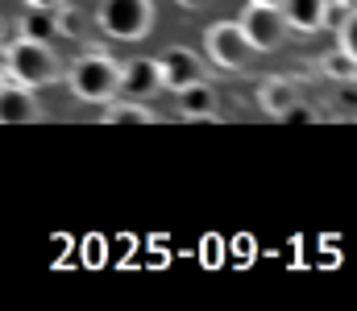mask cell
Here are the masks:
<instances>
[{
    "label": "cell",
    "mask_w": 357,
    "mask_h": 311,
    "mask_svg": "<svg viewBox=\"0 0 357 311\" xmlns=\"http://www.w3.org/2000/svg\"><path fill=\"white\" fill-rule=\"evenodd\" d=\"M278 120H282V125H316V112H312L303 100H295L282 116H278Z\"/></svg>",
    "instance_id": "cell-20"
},
{
    "label": "cell",
    "mask_w": 357,
    "mask_h": 311,
    "mask_svg": "<svg viewBox=\"0 0 357 311\" xmlns=\"http://www.w3.org/2000/svg\"><path fill=\"white\" fill-rule=\"evenodd\" d=\"M237 25H241L245 42L254 50H278L287 42V17H282L278 4H250Z\"/></svg>",
    "instance_id": "cell-5"
},
{
    "label": "cell",
    "mask_w": 357,
    "mask_h": 311,
    "mask_svg": "<svg viewBox=\"0 0 357 311\" xmlns=\"http://www.w3.org/2000/svg\"><path fill=\"white\" fill-rule=\"evenodd\" d=\"M250 4H282V0H250Z\"/></svg>",
    "instance_id": "cell-25"
},
{
    "label": "cell",
    "mask_w": 357,
    "mask_h": 311,
    "mask_svg": "<svg viewBox=\"0 0 357 311\" xmlns=\"http://www.w3.org/2000/svg\"><path fill=\"white\" fill-rule=\"evenodd\" d=\"M204 42H208V58H212L216 67H225V71H241V67H250V58H254V46L245 42V33H241L237 21H216V25L204 33Z\"/></svg>",
    "instance_id": "cell-4"
},
{
    "label": "cell",
    "mask_w": 357,
    "mask_h": 311,
    "mask_svg": "<svg viewBox=\"0 0 357 311\" xmlns=\"http://www.w3.org/2000/svg\"><path fill=\"white\" fill-rule=\"evenodd\" d=\"M46 120L33 88L25 83H0V125H38Z\"/></svg>",
    "instance_id": "cell-6"
},
{
    "label": "cell",
    "mask_w": 357,
    "mask_h": 311,
    "mask_svg": "<svg viewBox=\"0 0 357 311\" xmlns=\"http://www.w3.org/2000/svg\"><path fill=\"white\" fill-rule=\"evenodd\" d=\"M54 25H59V33H71V38H75V33H84V17H79L75 8H67V4H63V8H54Z\"/></svg>",
    "instance_id": "cell-19"
},
{
    "label": "cell",
    "mask_w": 357,
    "mask_h": 311,
    "mask_svg": "<svg viewBox=\"0 0 357 311\" xmlns=\"http://www.w3.org/2000/svg\"><path fill=\"white\" fill-rule=\"evenodd\" d=\"M133 245H137V237L121 232V237H116V253H108V266H125V262H129V253H133Z\"/></svg>",
    "instance_id": "cell-21"
},
{
    "label": "cell",
    "mask_w": 357,
    "mask_h": 311,
    "mask_svg": "<svg viewBox=\"0 0 357 311\" xmlns=\"http://www.w3.org/2000/svg\"><path fill=\"white\" fill-rule=\"evenodd\" d=\"M100 120L104 125H154L158 116L150 112V108H142V100H108V108L100 112Z\"/></svg>",
    "instance_id": "cell-12"
},
{
    "label": "cell",
    "mask_w": 357,
    "mask_h": 311,
    "mask_svg": "<svg viewBox=\"0 0 357 311\" xmlns=\"http://www.w3.org/2000/svg\"><path fill=\"white\" fill-rule=\"evenodd\" d=\"M216 88L208 83V79H195V83H187V88H178V112L187 116V120H220V112H216Z\"/></svg>",
    "instance_id": "cell-9"
},
{
    "label": "cell",
    "mask_w": 357,
    "mask_h": 311,
    "mask_svg": "<svg viewBox=\"0 0 357 311\" xmlns=\"http://www.w3.org/2000/svg\"><path fill=\"white\" fill-rule=\"evenodd\" d=\"M63 4H67V0H29V8H50V13L63 8Z\"/></svg>",
    "instance_id": "cell-23"
},
{
    "label": "cell",
    "mask_w": 357,
    "mask_h": 311,
    "mask_svg": "<svg viewBox=\"0 0 357 311\" xmlns=\"http://www.w3.org/2000/svg\"><path fill=\"white\" fill-rule=\"evenodd\" d=\"M195 257H199L208 270H220V266H225V237H220V232H204Z\"/></svg>",
    "instance_id": "cell-17"
},
{
    "label": "cell",
    "mask_w": 357,
    "mask_h": 311,
    "mask_svg": "<svg viewBox=\"0 0 357 311\" xmlns=\"http://www.w3.org/2000/svg\"><path fill=\"white\" fill-rule=\"evenodd\" d=\"M282 17H287V29H303V33H316L324 29V0H282L278 4Z\"/></svg>",
    "instance_id": "cell-11"
},
{
    "label": "cell",
    "mask_w": 357,
    "mask_h": 311,
    "mask_svg": "<svg viewBox=\"0 0 357 311\" xmlns=\"http://www.w3.org/2000/svg\"><path fill=\"white\" fill-rule=\"evenodd\" d=\"M345 4H354V0H345Z\"/></svg>",
    "instance_id": "cell-27"
},
{
    "label": "cell",
    "mask_w": 357,
    "mask_h": 311,
    "mask_svg": "<svg viewBox=\"0 0 357 311\" xmlns=\"http://www.w3.org/2000/svg\"><path fill=\"white\" fill-rule=\"evenodd\" d=\"M295 100H299V83H295V79L270 75L266 83L258 88V108H262L266 116H274V120H278V116H282V112H287Z\"/></svg>",
    "instance_id": "cell-10"
},
{
    "label": "cell",
    "mask_w": 357,
    "mask_h": 311,
    "mask_svg": "<svg viewBox=\"0 0 357 311\" xmlns=\"http://www.w3.org/2000/svg\"><path fill=\"white\" fill-rule=\"evenodd\" d=\"M59 33V25H54V13L50 8H33V13H25V21H21V38H29V42H50Z\"/></svg>",
    "instance_id": "cell-15"
},
{
    "label": "cell",
    "mask_w": 357,
    "mask_h": 311,
    "mask_svg": "<svg viewBox=\"0 0 357 311\" xmlns=\"http://www.w3.org/2000/svg\"><path fill=\"white\" fill-rule=\"evenodd\" d=\"M8 71H13V79L25 83V88H50V83L63 79L59 54H54L46 42H29V38H21L17 46H8Z\"/></svg>",
    "instance_id": "cell-2"
},
{
    "label": "cell",
    "mask_w": 357,
    "mask_h": 311,
    "mask_svg": "<svg viewBox=\"0 0 357 311\" xmlns=\"http://www.w3.org/2000/svg\"><path fill=\"white\" fill-rule=\"evenodd\" d=\"M320 25H328L337 38H341V46H354V4H345V0H324V21Z\"/></svg>",
    "instance_id": "cell-13"
},
{
    "label": "cell",
    "mask_w": 357,
    "mask_h": 311,
    "mask_svg": "<svg viewBox=\"0 0 357 311\" xmlns=\"http://www.w3.org/2000/svg\"><path fill=\"white\" fill-rule=\"evenodd\" d=\"M178 4H183V8H204L208 0H178Z\"/></svg>",
    "instance_id": "cell-24"
},
{
    "label": "cell",
    "mask_w": 357,
    "mask_h": 311,
    "mask_svg": "<svg viewBox=\"0 0 357 311\" xmlns=\"http://www.w3.org/2000/svg\"><path fill=\"white\" fill-rule=\"evenodd\" d=\"M121 92L129 100H150L162 92V75H158V58H129L121 63Z\"/></svg>",
    "instance_id": "cell-7"
},
{
    "label": "cell",
    "mask_w": 357,
    "mask_h": 311,
    "mask_svg": "<svg viewBox=\"0 0 357 311\" xmlns=\"http://www.w3.org/2000/svg\"><path fill=\"white\" fill-rule=\"evenodd\" d=\"M79 262H84L88 270H104V266H108V237H104V232H88V237H84Z\"/></svg>",
    "instance_id": "cell-16"
},
{
    "label": "cell",
    "mask_w": 357,
    "mask_h": 311,
    "mask_svg": "<svg viewBox=\"0 0 357 311\" xmlns=\"http://www.w3.org/2000/svg\"><path fill=\"white\" fill-rule=\"evenodd\" d=\"M67 88H71V96L88 104H108L121 92V63H112L108 54H84L71 63Z\"/></svg>",
    "instance_id": "cell-1"
},
{
    "label": "cell",
    "mask_w": 357,
    "mask_h": 311,
    "mask_svg": "<svg viewBox=\"0 0 357 311\" xmlns=\"http://www.w3.org/2000/svg\"><path fill=\"white\" fill-rule=\"evenodd\" d=\"M171 257H167V249H162V241H150V253L142 257V266H150V270H162Z\"/></svg>",
    "instance_id": "cell-22"
},
{
    "label": "cell",
    "mask_w": 357,
    "mask_h": 311,
    "mask_svg": "<svg viewBox=\"0 0 357 311\" xmlns=\"http://www.w3.org/2000/svg\"><path fill=\"white\" fill-rule=\"evenodd\" d=\"M320 71H324L328 79H337V83L354 79V75H357V54H354V46H337V50H328V54L320 58Z\"/></svg>",
    "instance_id": "cell-14"
},
{
    "label": "cell",
    "mask_w": 357,
    "mask_h": 311,
    "mask_svg": "<svg viewBox=\"0 0 357 311\" xmlns=\"http://www.w3.org/2000/svg\"><path fill=\"white\" fill-rule=\"evenodd\" d=\"M225 249H233V262H237V266H250V262L258 257V241H254L250 232H237L233 241H225Z\"/></svg>",
    "instance_id": "cell-18"
},
{
    "label": "cell",
    "mask_w": 357,
    "mask_h": 311,
    "mask_svg": "<svg viewBox=\"0 0 357 311\" xmlns=\"http://www.w3.org/2000/svg\"><path fill=\"white\" fill-rule=\"evenodd\" d=\"M158 75H162V88L167 92H178V88H187V83H195V79H204V58L195 54V50H167L162 58H158Z\"/></svg>",
    "instance_id": "cell-8"
},
{
    "label": "cell",
    "mask_w": 357,
    "mask_h": 311,
    "mask_svg": "<svg viewBox=\"0 0 357 311\" xmlns=\"http://www.w3.org/2000/svg\"><path fill=\"white\" fill-rule=\"evenodd\" d=\"M0 38H4V17H0Z\"/></svg>",
    "instance_id": "cell-26"
},
{
    "label": "cell",
    "mask_w": 357,
    "mask_h": 311,
    "mask_svg": "<svg viewBox=\"0 0 357 311\" xmlns=\"http://www.w3.org/2000/svg\"><path fill=\"white\" fill-rule=\"evenodd\" d=\"M96 25L116 42H137L154 29V4L150 0H104L96 13Z\"/></svg>",
    "instance_id": "cell-3"
}]
</instances>
